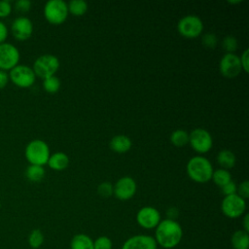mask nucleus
I'll return each instance as SVG.
<instances>
[{"label":"nucleus","mask_w":249,"mask_h":249,"mask_svg":"<svg viewBox=\"0 0 249 249\" xmlns=\"http://www.w3.org/2000/svg\"><path fill=\"white\" fill-rule=\"evenodd\" d=\"M183 230L178 222L172 219L160 220L156 227L155 240L157 245L164 249H171L176 247L182 240Z\"/></svg>","instance_id":"1"},{"label":"nucleus","mask_w":249,"mask_h":249,"mask_svg":"<svg viewBox=\"0 0 249 249\" xmlns=\"http://www.w3.org/2000/svg\"><path fill=\"white\" fill-rule=\"evenodd\" d=\"M189 177L198 183H205L212 177L213 167L208 159L202 156H195L190 159L186 166Z\"/></svg>","instance_id":"2"},{"label":"nucleus","mask_w":249,"mask_h":249,"mask_svg":"<svg viewBox=\"0 0 249 249\" xmlns=\"http://www.w3.org/2000/svg\"><path fill=\"white\" fill-rule=\"evenodd\" d=\"M24 156L30 164L43 166L51 156L48 144L41 139L31 140L25 147Z\"/></svg>","instance_id":"3"},{"label":"nucleus","mask_w":249,"mask_h":249,"mask_svg":"<svg viewBox=\"0 0 249 249\" xmlns=\"http://www.w3.org/2000/svg\"><path fill=\"white\" fill-rule=\"evenodd\" d=\"M58 68H59L58 58L53 54L45 53L35 59L32 70L34 71L36 76L44 80L50 76H53Z\"/></svg>","instance_id":"4"},{"label":"nucleus","mask_w":249,"mask_h":249,"mask_svg":"<svg viewBox=\"0 0 249 249\" xmlns=\"http://www.w3.org/2000/svg\"><path fill=\"white\" fill-rule=\"evenodd\" d=\"M68 13L67 3L63 0H49L44 6V16L52 24L62 23Z\"/></svg>","instance_id":"5"},{"label":"nucleus","mask_w":249,"mask_h":249,"mask_svg":"<svg viewBox=\"0 0 249 249\" xmlns=\"http://www.w3.org/2000/svg\"><path fill=\"white\" fill-rule=\"evenodd\" d=\"M9 80L18 88H29L31 87L36 79V75L31 67L23 64H18L12 68L9 73Z\"/></svg>","instance_id":"6"},{"label":"nucleus","mask_w":249,"mask_h":249,"mask_svg":"<svg viewBox=\"0 0 249 249\" xmlns=\"http://www.w3.org/2000/svg\"><path fill=\"white\" fill-rule=\"evenodd\" d=\"M221 209L224 215L229 218L240 217L246 209L245 199L239 196L237 194L226 196L221 203Z\"/></svg>","instance_id":"7"},{"label":"nucleus","mask_w":249,"mask_h":249,"mask_svg":"<svg viewBox=\"0 0 249 249\" xmlns=\"http://www.w3.org/2000/svg\"><path fill=\"white\" fill-rule=\"evenodd\" d=\"M177 29L184 37L194 38L197 37L202 32L203 23L199 17L196 15H188L178 21Z\"/></svg>","instance_id":"8"},{"label":"nucleus","mask_w":249,"mask_h":249,"mask_svg":"<svg viewBox=\"0 0 249 249\" xmlns=\"http://www.w3.org/2000/svg\"><path fill=\"white\" fill-rule=\"evenodd\" d=\"M19 58V51L15 45L7 42L0 44V70L10 71L18 64Z\"/></svg>","instance_id":"9"},{"label":"nucleus","mask_w":249,"mask_h":249,"mask_svg":"<svg viewBox=\"0 0 249 249\" xmlns=\"http://www.w3.org/2000/svg\"><path fill=\"white\" fill-rule=\"evenodd\" d=\"M189 143L197 153L208 152L213 144L211 134L204 128H195L189 134Z\"/></svg>","instance_id":"10"},{"label":"nucleus","mask_w":249,"mask_h":249,"mask_svg":"<svg viewBox=\"0 0 249 249\" xmlns=\"http://www.w3.org/2000/svg\"><path fill=\"white\" fill-rule=\"evenodd\" d=\"M219 69L224 77L235 78L242 70L239 56L234 53H226L219 62Z\"/></svg>","instance_id":"11"},{"label":"nucleus","mask_w":249,"mask_h":249,"mask_svg":"<svg viewBox=\"0 0 249 249\" xmlns=\"http://www.w3.org/2000/svg\"><path fill=\"white\" fill-rule=\"evenodd\" d=\"M137 224L144 229H155L160 222L159 210L153 206H144L136 214Z\"/></svg>","instance_id":"12"},{"label":"nucleus","mask_w":249,"mask_h":249,"mask_svg":"<svg viewBox=\"0 0 249 249\" xmlns=\"http://www.w3.org/2000/svg\"><path fill=\"white\" fill-rule=\"evenodd\" d=\"M136 192V182L130 176L120 178L113 186V195L119 199L126 200L131 198Z\"/></svg>","instance_id":"13"},{"label":"nucleus","mask_w":249,"mask_h":249,"mask_svg":"<svg viewBox=\"0 0 249 249\" xmlns=\"http://www.w3.org/2000/svg\"><path fill=\"white\" fill-rule=\"evenodd\" d=\"M11 31L17 40L25 41L32 35L33 23L27 17H18L11 24Z\"/></svg>","instance_id":"14"},{"label":"nucleus","mask_w":249,"mask_h":249,"mask_svg":"<svg viewBox=\"0 0 249 249\" xmlns=\"http://www.w3.org/2000/svg\"><path fill=\"white\" fill-rule=\"evenodd\" d=\"M121 249H158V245L153 236L136 234L127 238Z\"/></svg>","instance_id":"15"},{"label":"nucleus","mask_w":249,"mask_h":249,"mask_svg":"<svg viewBox=\"0 0 249 249\" xmlns=\"http://www.w3.org/2000/svg\"><path fill=\"white\" fill-rule=\"evenodd\" d=\"M131 140L128 136L124 134H119L114 136L110 140V148L117 153L127 152L131 148Z\"/></svg>","instance_id":"16"},{"label":"nucleus","mask_w":249,"mask_h":249,"mask_svg":"<svg viewBox=\"0 0 249 249\" xmlns=\"http://www.w3.org/2000/svg\"><path fill=\"white\" fill-rule=\"evenodd\" d=\"M47 163L52 169L62 170L68 166L69 158L63 152H56L50 156Z\"/></svg>","instance_id":"17"},{"label":"nucleus","mask_w":249,"mask_h":249,"mask_svg":"<svg viewBox=\"0 0 249 249\" xmlns=\"http://www.w3.org/2000/svg\"><path fill=\"white\" fill-rule=\"evenodd\" d=\"M70 249H93V240L85 233H78L72 237Z\"/></svg>","instance_id":"18"},{"label":"nucleus","mask_w":249,"mask_h":249,"mask_svg":"<svg viewBox=\"0 0 249 249\" xmlns=\"http://www.w3.org/2000/svg\"><path fill=\"white\" fill-rule=\"evenodd\" d=\"M231 246L233 249H248L249 248V234L243 230L233 232L231 235Z\"/></svg>","instance_id":"19"},{"label":"nucleus","mask_w":249,"mask_h":249,"mask_svg":"<svg viewBox=\"0 0 249 249\" xmlns=\"http://www.w3.org/2000/svg\"><path fill=\"white\" fill-rule=\"evenodd\" d=\"M217 160L224 169L231 168L235 164V155L231 150L224 149L218 153Z\"/></svg>","instance_id":"20"},{"label":"nucleus","mask_w":249,"mask_h":249,"mask_svg":"<svg viewBox=\"0 0 249 249\" xmlns=\"http://www.w3.org/2000/svg\"><path fill=\"white\" fill-rule=\"evenodd\" d=\"M25 176L31 182H39L45 176V169L41 165L29 164L25 169Z\"/></svg>","instance_id":"21"},{"label":"nucleus","mask_w":249,"mask_h":249,"mask_svg":"<svg viewBox=\"0 0 249 249\" xmlns=\"http://www.w3.org/2000/svg\"><path fill=\"white\" fill-rule=\"evenodd\" d=\"M211 179L214 181L216 185H218L219 187H222L227 183H229L230 181H231V175L227 169L218 168L216 170H213Z\"/></svg>","instance_id":"22"},{"label":"nucleus","mask_w":249,"mask_h":249,"mask_svg":"<svg viewBox=\"0 0 249 249\" xmlns=\"http://www.w3.org/2000/svg\"><path fill=\"white\" fill-rule=\"evenodd\" d=\"M170 141L177 147H183L189 143V133L184 129H176L170 134Z\"/></svg>","instance_id":"23"},{"label":"nucleus","mask_w":249,"mask_h":249,"mask_svg":"<svg viewBox=\"0 0 249 249\" xmlns=\"http://www.w3.org/2000/svg\"><path fill=\"white\" fill-rule=\"evenodd\" d=\"M68 12L75 16H82L88 10V3L84 0H71L67 3Z\"/></svg>","instance_id":"24"},{"label":"nucleus","mask_w":249,"mask_h":249,"mask_svg":"<svg viewBox=\"0 0 249 249\" xmlns=\"http://www.w3.org/2000/svg\"><path fill=\"white\" fill-rule=\"evenodd\" d=\"M44 242V234L39 229L32 230L28 235V244L32 249H38Z\"/></svg>","instance_id":"25"},{"label":"nucleus","mask_w":249,"mask_h":249,"mask_svg":"<svg viewBox=\"0 0 249 249\" xmlns=\"http://www.w3.org/2000/svg\"><path fill=\"white\" fill-rule=\"evenodd\" d=\"M43 88L49 93L56 92L60 88V80L55 76H50L43 80Z\"/></svg>","instance_id":"26"},{"label":"nucleus","mask_w":249,"mask_h":249,"mask_svg":"<svg viewBox=\"0 0 249 249\" xmlns=\"http://www.w3.org/2000/svg\"><path fill=\"white\" fill-rule=\"evenodd\" d=\"M222 46H223L224 50H226L228 53H233L237 49L238 42L234 36L228 35L223 39Z\"/></svg>","instance_id":"27"},{"label":"nucleus","mask_w":249,"mask_h":249,"mask_svg":"<svg viewBox=\"0 0 249 249\" xmlns=\"http://www.w3.org/2000/svg\"><path fill=\"white\" fill-rule=\"evenodd\" d=\"M112 240L105 235L99 236L93 241V249H112Z\"/></svg>","instance_id":"28"},{"label":"nucleus","mask_w":249,"mask_h":249,"mask_svg":"<svg viewBox=\"0 0 249 249\" xmlns=\"http://www.w3.org/2000/svg\"><path fill=\"white\" fill-rule=\"evenodd\" d=\"M97 192L101 196L108 197L113 195V185L109 182H103L98 185Z\"/></svg>","instance_id":"29"},{"label":"nucleus","mask_w":249,"mask_h":249,"mask_svg":"<svg viewBox=\"0 0 249 249\" xmlns=\"http://www.w3.org/2000/svg\"><path fill=\"white\" fill-rule=\"evenodd\" d=\"M201 42L206 48L214 49L217 44V37L213 33H205L202 35Z\"/></svg>","instance_id":"30"},{"label":"nucleus","mask_w":249,"mask_h":249,"mask_svg":"<svg viewBox=\"0 0 249 249\" xmlns=\"http://www.w3.org/2000/svg\"><path fill=\"white\" fill-rule=\"evenodd\" d=\"M12 9V4L9 0H0V18H4L10 16Z\"/></svg>","instance_id":"31"},{"label":"nucleus","mask_w":249,"mask_h":249,"mask_svg":"<svg viewBox=\"0 0 249 249\" xmlns=\"http://www.w3.org/2000/svg\"><path fill=\"white\" fill-rule=\"evenodd\" d=\"M236 194L244 199L249 196V182H248V180H244L237 186Z\"/></svg>","instance_id":"32"},{"label":"nucleus","mask_w":249,"mask_h":249,"mask_svg":"<svg viewBox=\"0 0 249 249\" xmlns=\"http://www.w3.org/2000/svg\"><path fill=\"white\" fill-rule=\"evenodd\" d=\"M31 2L29 0H18L15 3V8L17 11L21 13H26L30 10Z\"/></svg>","instance_id":"33"},{"label":"nucleus","mask_w":249,"mask_h":249,"mask_svg":"<svg viewBox=\"0 0 249 249\" xmlns=\"http://www.w3.org/2000/svg\"><path fill=\"white\" fill-rule=\"evenodd\" d=\"M236 188H237V185L233 181H230L229 183L221 187L222 193L225 195V196L236 194Z\"/></svg>","instance_id":"34"},{"label":"nucleus","mask_w":249,"mask_h":249,"mask_svg":"<svg viewBox=\"0 0 249 249\" xmlns=\"http://www.w3.org/2000/svg\"><path fill=\"white\" fill-rule=\"evenodd\" d=\"M239 59H240L242 70H244L245 72H248V69H249V50L248 49H245L243 51L241 56H239Z\"/></svg>","instance_id":"35"},{"label":"nucleus","mask_w":249,"mask_h":249,"mask_svg":"<svg viewBox=\"0 0 249 249\" xmlns=\"http://www.w3.org/2000/svg\"><path fill=\"white\" fill-rule=\"evenodd\" d=\"M8 27L7 25L0 20V44L6 42V39L8 37Z\"/></svg>","instance_id":"36"},{"label":"nucleus","mask_w":249,"mask_h":249,"mask_svg":"<svg viewBox=\"0 0 249 249\" xmlns=\"http://www.w3.org/2000/svg\"><path fill=\"white\" fill-rule=\"evenodd\" d=\"M9 82V75L6 71L0 70V89H4Z\"/></svg>","instance_id":"37"},{"label":"nucleus","mask_w":249,"mask_h":249,"mask_svg":"<svg viewBox=\"0 0 249 249\" xmlns=\"http://www.w3.org/2000/svg\"><path fill=\"white\" fill-rule=\"evenodd\" d=\"M243 231H249V215L245 214L244 218H243Z\"/></svg>","instance_id":"38"},{"label":"nucleus","mask_w":249,"mask_h":249,"mask_svg":"<svg viewBox=\"0 0 249 249\" xmlns=\"http://www.w3.org/2000/svg\"><path fill=\"white\" fill-rule=\"evenodd\" d=\"M230 3H239L240 1H229Z\"/></svg>","instance_id":"39"},{"label":"nucleus","mask_w":249,"mask_h":249,"mask_svg":"<svg viewBox=\"0 0 249 249\" xmlns=\"http://www.w3.org/2000/svg\"><path fill=\"white\" fill-rule=\"evenodd\" d=\"M0 209H1V203H0Z\"/></svg>","instance_id":"40"}]
</instances>
